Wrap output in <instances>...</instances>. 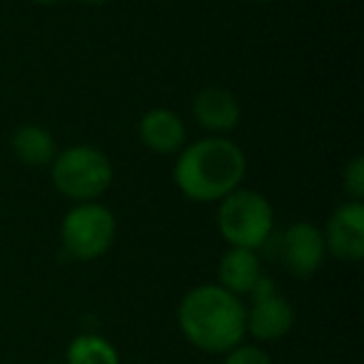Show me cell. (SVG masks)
Wrapping results in <instances>:
<instances>
[{"instance_id":"cell-17","label":"cell","mask_w":364,"mask_h":364,"mask_svg":"<svg viewBox=\"0 0 364 364\" xmlns=\"http://www.w3.org/2000/svg\"><path fill=\"white\" fill-rule=\"evenodd\" d=\"M31 3H38V6H53V3H60V0H31Z\"/></svg>"},{"instance_id":"cell-15","label":"cell","mask_w":364,"mask_h":364,"mask_svg":"<svg viewBox=\"0 0 364 364\" xmlns=\"http://www.w3.org/2000/svg\"><path fill=\"white\" fill-rule=\"evenodd\" d=\"M225 364H272L267 357V352L259 347H235L230 349L228 359H225Z\"/></svg>"},{"instance_id":"cell-9","label":"cell","mask_w":364,"mask_h":364,"mask_svg":"<svg viewBox=\"0 0 364 364\" xmlns=\"http://www.w3.org/2000/svg\"><path fill=\"white\" fill-rule=\"evenodd\" d=\"M193 115L200 127L225 135V132L235 130V127L240 125L242 110H240V102L232 90L220 87V85H210V87H203V90L195 95Z\"/></svg>"},{"instance_id":"cell-13","label":"cell","mask_w":364,"mask_h":364,"mask_svg":"<svg viewBox=\"0 0 364 364\" xmlns=\"http://www.w3.org/2000/svg\"><path fill=\"white\" fill-rule=\"evenodd\" d=\"M68 364H120L117 352L97 334H80L68 347Z\"/></svg>"},{"instance_id":"cell-1","label":"cell","mask_w":364,"mask_h":364,"mask_svg":"<svg viewBox=\"0 0 364 364\" xmlns=\"http://www.w3.org/2000/svg\"><path fill=\"white\" fill-rule=\"evenodd\" d=\"M247 157L228 137H205L177 155L175 185L193 203H220L242 185Z\"/></svg>"},{"instance_id":"cell-16","label":"cell","mask_w":364,"mask_h":364,"mask_svg":"<svg viewBox=\"0 0 364 364\" xmlns=\"http://www.w3.org/2000/svg\"><path fill=\"white\" fill-rule=\"evenodd\" d=\"M77 3H82V6H105L107 0H77Z\"/></svg>"},{"instance_id":"cell-7","label":"cell","mask_w":364,"mask_h":364,"mask_svg":"<svg viewBox=\"0 0 364 364\" xmlns=\"http://www.w3.org/2000/svg\"><path fill=\"white\" fill-rule=\"evenodd\" d=\"M324 247L344 262H359L364 257V205L357 200L339 205L322 232Z\"/></svg>"},{"instance_id":"cell-8","label":"cell","mask_w":364,"mask_h":364,"mask_svg":"<svg viewBox=\"0 0 364 364\" xmlns=\"http://www.w3.org/2000/svg\"><path fill=\"white\" fill-rule=\"evenodd\" d=\"M324 237L322 230L312 223H294L282 235V262L289 274L307 279L324 262Z\"/></svg>"},{"instance_id":"cell-11","label":"cell","mask_w":364,"mask_h":364,"mask_svg":"<svg viewBox=\"0 0 364 364\" xmlns=\"http://www.w3.org/2000/svg\"><path fill=\"white\" fill-rule=\"evenodd\" d=\"M259 277H262V264H259V257L255 255V250L230 247L223 255V259H220V287L232 292L235 297L252 292V287L259 282Z\"/></svg>"},{"instance_id":"cell-6","label":"cell","mask_w":364,"mask_h":364,"mask_svg":"<svg viewBox=\"0 0 364 364\" xmlns=\"http://www.w3.org/2000/svg\"><path fill=\"white\" fill-rule=\"evenodd\" d=\"M250 294H252V307L247 312V332L262 342L284 337L294 324V312L292 304L277 294L272 279L262 274Z\"/></svg>"},{"instance_id":"cell-5","label":"cell","mask_w":364,"mask_h":364,"mask_svg":"<svg viewBox=\"0 0 364 364\" xmlns=\"http://www.w3.org/2000/svg\"><path fill=\"white\" fill-rule=\"evenodd\" d=\"M115 215L100 203H77L60 225L68 255L82 262L102 257L115 242Z\"/></svg>"},{"instance_id":"cell-12","label":"cell","mask_w":364,"mask_h":364,"mask_svg":"<svg viewBox=\"0 0 364 364\" xmlns=\"http://www.w3.org/2000/svg\"><path fill=\"white\" fill-rule=\"evenodd\" d=\"M11 147L18 160L31 167L50 165L58 155L55 137L50 135V130H46V127H41V125H21L13 132Z\"/></svg>"},{"instance_id":"cell-10","label":"cell","mask_w":364,"mask_h":364,"mask_svg":"<svg viewBox=\"0 0 364 364\" xmlns=\"http://www.w3.org/2000/svg\"><path fill=\"white\" fill-rule=\"evenodd\" d=\"M137 135L145 147H150L157 155H172V152H180L185 147V122L177 115L175 110H167V107H155V110H147L140 117V125H137Z\"/></svg>"},{"instance_id":"cell-14","label":"cell","mask_w":364,"mask_h":364,"mask_svg":"<svg viewBox=\"0 0 364 364\" xmlns=\"http://www.w3.org/2000/svg\"><path fill=\"white\" fill-rule=\"evenodd\" d=\"M342 185H344V190H347L349 198L362 203V198H364V157L362 155L352 157V162L344 167Z\"/></svg>"},{"instance_id":"cell-18","label":"cell","mask_w":364,"mask_h":364,"mask_svg":"<svg viewBox=\"0 0 364 364\" xmlns=\"http://www.w3.org/2000/svg\"><path fill=\"white\" fill-rule=\"evenodd\" d=\"M255 3H272V0H255Z\"/></svg>"},{"instance_id":"cell-2","label":"cell","mask_w":364,"mask_h":364,"mask_svg":"<svg viewBox=\"0 0 364 364\" xmlns=\"http://www.w3.org/2000/svg\"><path fill=\"white\" fill-rule=\"evenodd\" d=\"M177 322L198 349L223 354L242 342L247 332V309L240 297L220 284H200L182 297Z\"/></svg>"},{"instance_id":"cell-4","label":"cell","mask_w":364,"mask_h":364,"mask_svg":"<svg viewBox=\"0 0 364 364\" xmlns=\"http://www.w3.org/2000/svg\"><path fill=\"white\" fill-rule=\"evenodd\" d=\"M274 228L272 205L255 190L237 188L220 200L218 230L230 247L257 250L269 240Z\"/></svg>"},{"instance_id":"cell-3","label":"cell","mask_w":364,"mask_h":364,"mask_svg":"<svg viewBox=\"0 0 364 364\" xmlns=\"http://www.w3.org/2000/svg\"><path fill=\"white\" fill-rule=\"evenodd\" d=\"M53 185L73 203H97L112 185V165L92 145H73L50 162Z\"/></svg>"}]
</instances>
